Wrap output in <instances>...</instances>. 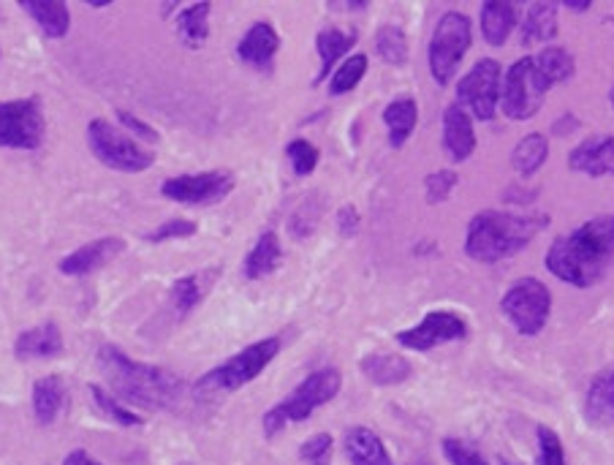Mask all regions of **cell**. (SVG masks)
<instances>
[{
	"instance_id": "obj_1",
	"label": "cell",
	"mask_w": 614,
	"mask_h": 465,
	"mask_svg": "<svg viewBox=\"0 0 614 465\" xmlns=\"http://www.w3.org/2000/svg\"><path fill=\"white\" fill-rule=\"evenodd\" d=\"M614 259V216L590 218L563 234L547 250V270L577 289H590L606 276Z\"/></svg>"
},
{
	"instance_id": "obj_2",
	"label": "cell",
	"mask_w": 614,
	"mask_h": 465,
	"mask_svg": "<svg viewBox=\"0 0 614 465\" xmlns=\"http://www.w3.org/2000/svg\"><path fill=\"white\" fill-rule=\"evenodd\" d=\"M98 365L103 370L109 390L120 403H134V406L158 412V408H172L183 397V379L177 374L158 365L136 363L125 357L114 346H98Z\"/></svg>"
},
{
	"instance_id": "obj_3",
	"label": "cell",
	"mask_w": 614,
	"mask_h": 465,
	"mask_svg": "<svg viewBox=\"0 0 614 465\" xmlns=\"http://www.w3.org/2000/svg\"><path fill=\"white\" fill-rule=\"evenodd\" d=\"M544 227V216H514V212L484 210L470 221L465 254L474 261H481V265H498V261L519 254Z\"/></svg>"
},
{
	"instance_id": "obj_4",
	"label": "cell",
	"mask_w": 614,
	"mask_h": 465,
	"mask_svg": "<svg viewBox=\"0 0 614 465\" xmlns=\"http://www.w3.org/2000/svg\"><path fill=\"white\" fill-rule=\"evenodd\" d=\"M340 387H343V376H340L337 368H321L310 374L286 401H281L265 414V433L272 439L286 425L305 423L316 408L327 406L329 401L337 397Z\"/></svg>"
},
{
	"instance_id": "obj_5",
	"label": "cell",
	"mask_w": 614,
	"mask_h": 465,
	"mask_svg": "<svg viewBox=\"0 0 614 465\" xmlns=\"http://www.w3.org/2000/svg\"><path fill=\"white\" fill-rule=\"evenodd\" d=\"M278 354H281V341H278V338H265V341L243 348L237 357L226 359V363H221L218 368L207 370V374L196 381L194 390L199 392V395H226V392L243 390L245 384H250V381L265 374V368Z\"/></svg>"
},
{
	"instance_id": "obj_6",
	"label": "cell",
	"mask_w": 614,
	"mask_h": 465,
	"mask_svg": "<svg viewBox=\"0 0 614 465\" xmlns=\"http://www.w3.org/2000/svg\"><path fill=\"white\" fill-rule=\"evenodd\" d=\"M87 142H90V150L96 152L98 161L109 169H118V172H145V169H150L156 163V152L136 145L128 134H123L109 120H90V125H87Z\"/></svg>"
},
{
	"instance_id": "obj_7",
	"label": "cell",
	"mask_w": 614,
	"mask_h": 465,
	"mask_svg": "<svg viewBox=\"0 0 614 465\" xmlns=\"http://www.w3.org/2000/svg\"><path fill=\"white\" fill-rule=\"evenodd\" d=\"M470 41H474V30H470L468 16L459 11H449L438 20L430 41V74L438 85L443 87L452 82L465 52L470 49Z\"/></svg>"
},
{
	"instance_id": "obj_8",
	"label": "cell",
	"mask_w": 614,
	"mask_h": 465,
	"mask_svg": "<svg viewBox=\"0 0 614 465\" xmlns=\"http://www.w3.org/2000/svg\"><path fill=\"white\" fill-rule=\"evenodd\" d=\"M501 310L519 335H539L550 319L552 294L536 278H523L503 294Z\"/></svg>"
},
{
	"instance_id": "obj_9",
	"label": "cell",
	"mask_w": 614,
	"mask_h": 465,
	"mask_svg": "<svg viewBox=\"0 0 614 465\" xmlns=\"http://www.w3.org/2000/svg\"><path fill=\"white\" fill-rule=\"evenodd\" d=\"M547 82L541 79L533 58H523L508 69L501 85V109L512 120H530L547 98Z\"/></svg>"
},
{
	"instance_id": "obj_10",
	"label": "cell",
	"mask_w": 614,
	"mask_h": 465,
	"mask_svg": "<svg viewBox=\"0 0 614 465\" xmlns=\"http://www.w3.org/2000/svg\"><path fill=\"white\" fill-rule=\"evenodd\" d=\"M41 103L36 98L0 101V147L9 150H38L44 142Z\"/></svg>"
},
{
	"instance_id": "obj_11",
	"label": "cell",
	"mask_w": 614,
	"mask_h": 465,
	"mask_svg": "<svg viewBox=\"0 0 614 465\" xmlns=\"http://www.w3.org/2000/svg\"><path fill=\"white\" fill-rule=\"evenodd\" d=\"M459 107L468 109L476 120H492L501 103V63L492 58L479 60L474 69L465 74L457 87Z\"/></svg>"
},
{
	"instance_id": "obj_12",
	"label": "cell",
	"mask_w": 614,
	"mask_h": 465,
	"mask_svg": "<svg viewBox=\"0 0 614 465\" xmlns=\"http://www.w3.org/2000/svg\"><path fill=\"white\" fill-rule=\"evenodd\" d=\"M234 191V174L226 169L199 174H180L161 185V194L177 205H218Z\"/></svg>"
},
{
	"instance_id": "obj_13",
	"label": "cell",
	"mask_w": 614,
	"mask_h": 465,
	"mask_svg": "<svg viewBox=\"0 0 614 465\" xmlns=\"http://www.w3.org/2000/svg\"><path fill=\"white\" fill-rule=\"evenodd\" d=\"M463 338H468V325L459 316L446 314V310H432L416 327L397 332L400 346L414 348V352H430L438 343L463 341Z\"/></svg>"
},
{
	"instance_id": "obj_14",
	"label": "cell",
	"mask_w": 614,
	"mask_h": 465,
	"mask_svg": "<svg viewBox=\"0 0 614 465\" xmlns=\"http://www.w3.org/2000/svg\"><path fill=\"white\" fill-rule=\"evenodd\" d=\"M125 250V243L120 237H101V240H93V243L82 245L76 248L74 254L63 256L60 259V272L71 278H79V276H90V272L101 270L103 265L120 256Z\"/></svg>"
},
{
	"instance_id": "obj_15",
	"label": "cell",
	"mask_w": 614,
	"mask_h": 465,
	"mask_svg": "<svg viewBox=\"0 0 614 465\" xmlns=\"http://www.w3.org/2000/svg\"><path fill=\"white\" fill-rule=\"evenodd\" d=\"M568 167L588 178H612L614 174V136H590L574 147Z\"/></svg>"
},
{
	"instance_id": "obj_16",
	"label": "cell",
	"mask_w": 614,
	"mask_h": 465,
	"mask_svg": "<svg viewBox=\"0 0 614 465\" xmlns=\"http://www.w3.org/2000/svg\"><path fill=\"white\" fill-rule=\"evenodd\" d=\"M443 145H446V152L454 161H465L476 150L474 120L459 103H452L443 114Z\"/></svg>"
},
{
	"instance_id": "obj_17",
	"label": "cell",
	"mask_w": 614,
	"mask_h": 465,
	"mask_svg": "<svg viewBox=\"0 0 614 465\" xmlns=\"http://www.w3.org/2000/svg\"><path fill=\"white\" fill-rule=\"evenodd\" d=\"M278 49H281V36L270 22H256L248 33L243 36V41L237 44L240 60H245L254 69H270L275 60Z\"/></svg>"
},
{
	"instance_id": "obj_18",
	"label": "cell",
	"mask_w": 614,
	"mask_h": 465,
	"mask_svg": "<svg viewBox=\"0 0 614 465\" xmlns=\"http://www.w3.org/2000/svg\"><path fill=\"white\" fill-rule=\"evenodd\" d=\"M60 352H63V335H60L58 325H52V321L30 327L14 341L16 359H49L58 357Z\"/></svg>"
},
{
	"instance_id": "obj_19",
	"label": "cell",
	"mask_w": 614,
	"mask_h": 465,
	"mask_svg": "<svg viewBox=\"0 0 614 465\" xmlns=\"http://www.w3.org/2000/svg\"><path fill=\"white\" fill-rule=\"evenodd\" d=\"M585 417L590 425H601V428L614 425V368L601 370L590 381L588 397H585Z\"/></svg>"
},
{
	"instance_id": "obj_20",
	"label": "cell",
	"mask_w": 614,
	"mask_h": 465,
	"mask_svg": "<svg viewBox=\"0 0 614 465\" xmlns=\"http://www.w3.org/2000/svg\"><path fill=\"white\" fill-rule=\"evenodd\" d=\"M343 446L351 465H392L386 446L370 428H351Z\"/></svg>"
},
{
	"instance_id": "obj_21",
	"label": "cell",
	"mask_w": 614,
	"mask_h": 465,
	"mask_svg": "<svg viewBox=\"0 0 614 465\" xmlns=\"http://www.w3.org/2000/svg\"><path fill=\"white\" fill-rule=\"evenodd\" d=\"M514 25H517V5L514 3L490 0V3L481 5V33H484L487 44L501 47L512 36Z\"/></svg>"
},
{
	"instance_id": "obj_22",
	"label": "cell",
	"mask_w": 614,
	"mask_h": 465,
	"mask_svg": "<svg viewBox=\"0 0 614 465\" xmlns=\"http://www.w3.org/2000/svg\"><path fill=\"white\" fill-rule=\"evenodd\" d=\"M65 387L58 376H44L33 384V414L38 425H52L63 412Z\"/></svg>"
},
{
	"instance_id": "obj_23",
	"label": "cell",
	"mask_w": 614,
	"mask_h": 465,
	"mask_svg": "<svg viewBox=\"0 0 614 465\" xmlns=\"http://www.w3.org/2000/svg\"><path fill=\"white\" fill-rule=\"evenodd\" d=\"M416 120H419V109H416L414 98H397V101H392L383 109V123L389 129V145L394 150H400L410 139Z\"/></svg>"
},
{
	"instance_id": "obj_24",
	"label": "cell",
	"mask_w": 614,
	"mask_h": 465,
	"mask_svg": "<svg viewBox=\"0 0 614 465\" xmlns=\"http://www.w3.org/2000/svg\"><path fill=\"white\" fill-rule=\"evenodd\" d=\"M359 368L372 384L381 387L400 384V381H405L410 376V363L397 357V354H367L359 363Z\"/></svg>"
},
{
	"instance_id": "obj_25",
	"label": "cell",
	"mask_w": 614,
	"mask_h": 465,
	"mask_svg": "<svg viewBox=\"0 0 614 465\" xmlns=\"http://www.w3.org/2000/svg\"><path fill=\"white\" fill-rule=\"evenodd\" d=\"M281 259H283L281 240H278L275 232H265L259 240H256L248 259H245V278H248V281H259V278L270 276V272L278 270Z\"/></svg>"
},
{
	"instance_id": "obj_26",
	"label": "cell",
	"mask_w": 614,
	"mask_h": 465,
	"mask_svg": "<svg viewBox=\"0 0 614 465\" xmlns=\"http://www.w3.org/2000/svg\"><path fill=\"white\" fill-rule=\"evenodd\" d=\"M22 9L33 16V22H36L49 38H63L65 33H69L71 14L65 3H58V0H25Z\"/></svg>"
},
{
	"instance_id": "obj_27",
	"label": "cell",
	"mask_w": 614,
	"mask_h": 465,
	"mask_svg": "<svg viewBox=\"0 0 614 465\" xmlns=\"http://www.w3.org/2000/svg\"><path fill=\"white\" fill-rule=\"evenodd\" d=\"M210 3H196L180 11L177 16V36L185 47L199 49L210 38Z\"/></svg>"
},
{
	"instance_id": "obj_28",
	"label": "cell",
	"mask_w": 614,
	"mask_h": 465,
	"mask_svg": "<svg viewBox=\"0 0 614 465\" xmlns=\"http://www.w3.org/2000/svg\"><path fill=\"white\" fill-rule=\"evenodd\" d=\"M557 36V5L555 3H536L530 5L528 16L523 22L519 38L523 44L552 41Z\"/></svg>"
},
{
	"instance_id": "obj_29",
	"label": "cell",
	"mask_w": 614,
	"mask_h": 465,
	"mask_svg": "<svg viewBox=\"0 0 614 465\" xmlns=\"http://www.w3.org/2000/svg\"><path fill=\"white\" fill-rule=\"evenodd\" d=\"M354 41H356L354 33L337 30V27H327V30L318 33L316 49H318V54H321V71H318V76H316V85L327 79L329 71H332L334 63H337V60L343 58L351 47H354Z\"/></svg>"
},
{
	"instance_id": "obj_30",
	"label": "cell",
	"mask_w": 614,
	"mask_h": 465,
	"mask_svg": "<svg viewBox=\"0 0 614 465\" xmlns=\"http://www.w3.org/2000/svg\"><path fill=\"white\" fill-rule=\"evenodd\" d=\"M212 278H216L212 272H196V276L180 278V281L172 286L174 310H177L180 316H188L191 310L205 299V294L210 292Z\"/></svg>"
},
{
	"instance_id": "obj_31",
	"label": "cell",
	"mask_w": 614,
	"mask_h": 465,
	"mask_svg": "<svg viewBox=\"0 0 614 465\" xmlns=\"http://www.w3.org/2000/svg\"><path fill=\"white\" fill-rule=\"evenodd\" d=\"M550 142L544 134H528L517 147H514L512 163L519 174H536L547 161Z\"/></svg>"
},
{
	"instance_id": "obj_32",
	"label": "cell",
	"mask_w": 614,
	"mask_h": 465,
	"mask_svg": "<svg viewBox=\"0 0 614 465\" xmlns=\"http://www.w3.org/2000/svg\"><path fill=\"white\" fill-rule=\"evenodd\" d=\"M536 60V69H539V74H541V79L547 82V87H552V85H557V82H566L568 76L574 74V58L572 54L566 52V49H561V47H550V49H544V52L539 54V58H533Z\"/></svg>"
},
{
	"instance_id": "obj_33",
	"label": "cell",
	"mask_w": 614,
	"mask_h": 465,
	"mask_svg": "<svg viewBox=\"0 0 614 465\" xmlns=\"http://www.w3.org/2000/svg\"><path fill=\"white\" fill-rule=\"evenodd\" d=\"M90 395H93V403H96L98 412H101L107 419H112L114 425H120V428H139V425L145 423L139 414L128 412V408H125L123 403L112 395V392L103 390V387L90 384Z\"/></svg>"
},
{
	"instance_id": "obj_34",
	"label": "cell",
	"mask_w": 614,
	"mask_h": 465,
	"mask_svg": "<svg viewBox=\"0 0 614 465\" xmlns=\"http://www.w3.org/2000/svg\"><path fill=\"white\" fill-rule=\"evenodd\" d=\"M376 52L381 54L386 63L392 65H403L408 60V38L400 27L394 25H383L381 30L376 33Z\"/></svg>"
},
{
	"instance_id": "obj_35",
	"label": "cell",
	"mask_w": 614,
	"mask_h": 465,
	"mask_svg": "<svg viewBox=\"0 0 614 465\" xmlns=\"http://www.w3.org/2000/svg\"><path fill=\"white\" fill-rule=\"evenodd\" d=\"M365 74H367V54H351V58L334 71L332 82H329V93H332V96L351 93L356 85H359Z\"/></svg>"
},
{
	"instance_id": "obj_36",
	"label": "cell",
	"mask_w": 614,
	"mask_h": 465,
	"mask_svg": "<svg viewBox=\"0 0 614 465\" xmlns=\"http://www.w3.org/2000/svg\"><path fill=\"white\" fill-rule=\"evenodd\" d=\"M332 436L318 433L299 446V457L305 465H332Z\"/></svg>"
},
{
	"instance_id": "obj_37",
	"label": "cell",
	"mask_w": 614,
	"mask_h": 465,
	"mask_svg": "<svg viewBox=\"0 0 614 465\" xmlns=\"http://www.w3.org/2000/svg\"><path fill=\"white\" fill-rule=\"evenodd\" d=\"M286 152L294 167V174H299V178H307L318 167V150L307 139H294L286 147Z\"/></svg>"
},
{
	"instance_id": "obj_38",
	"label": "cell",
	"mask_w": 614,
	"mask_h": 465,
	"mask_svg": "<svg viewBox=\"0 0 614 465\" xmlns=\"http://www.w3.org/2000/svg\"><path fill=\"white\" fill-rule=\"evenodd\" d=\"M443 455L452 465H487L484 455H481L476 446H470L468 441H459V439H443Z\"/></svg>"
},
{
	"instance_id": "obj_39",
	"label": "cell",
	"mask_w": 614,
	"mask_h": 465,
	"mask_svg": "<svg viewBox=\"0 0 614 465\" xmlns=\"http://www.w3.org/2000/svg\"><path fill=\"white\" fill-rule=\"evenodd\" d=\"M539 465H566V452H563L561 436L555 430L539 428Z\"/></svg>"
},
{
	"instance_id": "obj_40",
	"label": "cell",
	"mask_w": 614,
	"mask_h": 465,
	"mask_svg": "<svg viewBox=\"0 0 614 465\" xmlns=\"http://www.w3.org/2000/svg\"><path fill=\"white\" fill-rule=\"evenodd\" d=\"M196 234V223L194 221H183V218H172V221L161 223L152 234H147L145 240L150 243H167V240H183Z\"/></svg>"
},
{
	"instance_id": "obj_41",
	"label": "cell",
	"mask_w": 614,
	"mask_h": 465,
	"mask_svg": "<svg viewBox=\"0 0 614 465\" xmlns=\"http://www.w3.org/2000/svg\"><path fill=\"white\" fill-rule=\"evenodd\" d=\"M427 201L430 205H438V201L449 199V194H452V188L457 185V174L454 172H432L430 178H427Z\"/></svg>"
},
{
	"instance_id": "obj_42",
	"label": "cell",
	"mask_w": 614,
	"mask_h": 465,
	"mask_svg": "<svg viewBox=\"0 0 614 465\" xmlns=\"http://www.w3.org/2000/svg\"><path fill=\"white\" fill-rule=\"evenodd\" d=\"M118 120L120 123L125 125V131H134L136 136H139V139H147V142H158V134H156V129H152V125H147V123H142L139 118H136V114H131V112H123V109H120L118 112Z\"/></svg>"
},
{
	"instance_id": "obj_43",
	"label": "cell",
	"mask_w": 614,
	"mask_h": 465,
	"mask_svg": "<svg viewBox=\"0 0 614 465\" xmlns=\"http://www.w3.org/2000/svg\"><path fill=\"white\" fill-rule=\"evenodd\" d=\"M356 229H359V212H356L354 207H343V210H340V232H343L345 237H351Z\"/></svg>"
},
{
	"instance_id": "obj_44",
	"label": "cell",
	"mask_w": 614,
	"mask_h": 465,
	"mask_svg": "<svg viewBox=\"0 0 614 465\" xmlns=\"http://www.w3.org/2000/svg\"><path fill=\"white\" fill-rule=\"evenodd\" d=\"M63 465H101V463L93 461V457L87 455L85 450H74V452H69V455H65Z\"/></svg>"
},
{
	"instance_id": "obj_45",
	"label": "cell",
	"mask_w": 614,
	"mask_h": 465,
	"mask_svg": "<svg viewBox=\"0 0 614 465\" xmlns=\"http://www.w3.org/2000/svg\"><path fill=\"white\" fill-rule=\"evenodd\" d=\"M487 465H519V463H506V461H498V463H487Z\"/></svg>"
},
{
	"instance_id": "obj_46",
	"label": "cell",
	"mask_w": 614,
	"mask_h": 465,
	"mask_svg": "<svg viewBox=\"0 0 614 465\" xmlns=\"http://www.w3.org/2000/svg\"><path fill=\"white\" fill-rule=\"evenodd\" d=\"M610 101H612V107H614V85H612V93H610Z\"/></svg>"
}]
</instances>
